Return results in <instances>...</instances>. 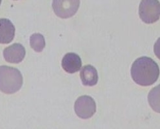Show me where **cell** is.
<instances>
[{
	"instance_id": "5b68a950",
	"label": "cell",
	"mask_w": 160,
	"mask_h": 129,
	"mask_svg": "<svg viewBox=\"0 0 160 129\" xmlns=\"http://www.w3.org/2000/svg\"><path fill=\"white\" fill-rule=\"evenodd\" d=\"M80 0H53L52 8L58 17L66 19L77 12Z\"/></svg>"
},
{
	"instance_id": "4fadbf2b",
	"label": "cell",
	"mask_w": 160,
	"mask_h": 129,
	"mask_svg": "<svg viewBox=\"0 0 160 129\" xmlns=\"http://www.w3.org/2000/svg\"><path fill=\"white\" fill-rule=\"evenodd\" d=\"M1 3H2V0H0V5H1Z\"/></svg>"
},
{
	"instance_id": "277c9868",
	"label": "cell",
	"mask_w": 160,
	"mask_h": 129,
	"mask_svg": "<svg viewBox=\"0 0 160 129\" xmlns=\"http://www.w3.org/2000/svg\"><path fill=\"white\" fill-rule=\"evenodd\" d=\"M76 115L82 119L91 118L96 113V104L94 99L89 96L79 97L74 104Z\"/></svg>"
},
{
	"instance_id": "ba28073f",
	"label": "cell",
	"mask_w": 160,
	"mask_h": 129,
	"mask_svg": "<svg viewBox=\"0 0 160 129\" xmlns=\"http://www.w3.org/2000/svg\"><path fill=\"white\" fill-rule=\"evenodd\" d=\"M15 36V27L9 19H0V43L8 44L11 43Z\"/></svg>"
},
{
	"instance_id": "30bf717a",
	"label": "cell",
	"mask_w": 160,
	"mask_h": 129,
	"mask_svg": "<svg viewBox=\"0 0 160 129\" xmlns=\"http://www.w3.org/2000/svg\"><path fill=\"white\" fill-rule=\"evenodd\" d=\"M148 103L152 110L160 113V84L154 87L148 96Z\"/></svg>"
},
{
	"instance_id": "7c38bea8",
	"label": "cell",
	"mask_w": 160,
	"mask_h": 129,
	"mask_svg": "<svg viewBox=\"0 0 160 129\" xmlns=\"http://www.w3.org/2000/svg\"><path fill=\"white\" fill-rule=\"evenodd\" d=\"M154 52L157 57L160 59V37L158 39V40L154 44Z\"/></svg>"
},
{
	"instance_id": "6da1fadb",
	"label": "cell",
	"mask_w": 160,
	"mask_h": 129,
	"mask_svg": "<svg viewBox=\"0 0 160 129\" xmlns=\"http://www.w3.org/2000/svg\"><path fill=\"white\" fill-rule=\"evenodd\" d=\"M131 73L136 83L147 87L153 85L158 80L159 68L152 59L143 56L136 59L133 63Z\"/></svg>"
},
{
	"instance_id": "8fae6325",
	"label": "cell",
	"mask_w": 160,
	"mask_h": 129,
	"mask_svg": "<svg viewBox=\"0 0 160 129\" xmlns=\"http://www.w3.org/2000/svg\"><path fill=\"white\" fill-rule=\"evenodd\" d=\"M30 45L36 52L43 51L45 47V40L43 36L39 33L33 34L30 37Z\"/></svg>"
},
{
	"instance_id": "52a82bcc",
	"label": "cell",
	"mask_w": 160,
	"mask_h": 129,
	"mask_svg": "<svg viewBox=\"0 0 160 129\" xmlns=\"http://www.w3.org/2000/svg\"><path fill=\"white\" fill-rule=\"evenodd\" d=\"M62 65L65 72L73 74L78 72L81 69L82 62L80 57L76 53L69 52L63 57Z\"/></svg>"
},
{
	"instance_id": "8992f818",
	"label": "cell",
	"mask_w": 160,
	"mask_h": 129,
	"mask_svg": "<svg viewBox=\"0 0 160 129\" xmlns=\"http://www.w3.org/2000/svg\"><path fill=\"white\" fill-rule=\"evenodd\" d=\"M25 49L19 43H14L7 47L3 51V56L5 60L11 63H19L25 56Z\"/></svg>"
},
{
	"instance_id": "9c48e42d",
	"label": "cell",
	"mask_w": 160,
	"mask_h": 129,
	"mask_svg": "<svg viewBox=\"0 0 160 129\" xmlns=\"http://www.w3.org/2000/svg\"><path fill=\"white\" fill-rule=\"evenodd\" d=\"M80 77L85 86L92 87L97 84L98 74L96 69L92 65L84 66L80 71Z\"/></svg>"
},
{
	"instance_id": "7a4b0ae2",
	"label": "cell",
	"mask_w": 160,
	"mask_h": 129,
	"mask_svg": "<svg viewBox=\"0 0 160 129\" xmlns=\"http://www.w3.org/2000/svg\"><path fill=\"white\" fill-rule=\"evenodd\" d=\"M23 76L16 68L0 67V91L7 94L17 92L23 85Z\"/></svg>"
},
{
	"instance_id": "3957f363",
	"label": "cell",
	"mask_w": 160,
	"mask_h": 129,
	"mask_svg": "<svg viewBox=\"0 0 160 129\" xmlns=\"http://www.w3.org/2000/svg\"><path fill=\"white\" fill-rule=\"evenodd\" d=\"M139 15L145 23L156 22L160 17V2L158 0H142L139 7Z\"/></svg>"
}]
</instances>
